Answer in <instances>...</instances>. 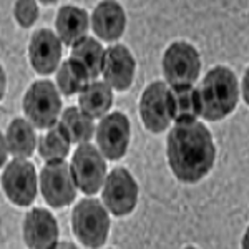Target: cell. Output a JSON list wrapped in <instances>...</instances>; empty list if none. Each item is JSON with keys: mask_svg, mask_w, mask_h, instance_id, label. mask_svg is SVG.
Listing matches in <instances>:
<instances>
[{"mask_svg": "<svg viewBox=\"0 0 249 249\" xmlns=\"http://www.w3.org/2000/svg\"><path fill=\"white\" fill-rule=\"evenodd\" d=\"M29 58L34 70L40 75H50L60 67L62 42L50 29H40L32 35Z\"/></svg>", "mask_w": 249, "mask_h": 249, "instance_id": "5bb4252c", "label": "cell"}, {"mask_svg": "<svg viewBox=\"0 0 249 249\" xmlns=\"http://www.w3.org/2000/svg\"><path fill=\"white\" fill-rule=\"evenodd\" d=\"M201 116L208 122H219L234 111L239 100V83L228 67L211 68L198 90Z\"/></svg>", "mask_w": 249, "mask_h": 249, "instance_id": "7a4b0ae2", "label": "cell"}, {"mask_svg": "<svg viewBox=\"0 0 249 249\" xmlns=\"http://www.w3.org/2000/svg\"><path fill=\"white\" fill-rule=\"evenodd\" d=\"M103 57H105V50H103L102 43L93 37L82 38L71 47V58L85 67L90 78H96L102 73Z\"/></svg>", "mask_w": 249, "mask_h": 249, "instance_id": "44dd1931", "label": "cell"}, {"mask_svg": "<svg viewBox=\"0 0 249 249\" xmlns=\"http://www.w3.org/2000/svg\"><path fill=\"white\" fill-rule=\"evenodd\" d=\"M14 15L20 27L29 29L38 18V5L34 0H18L14 5Z\"/></svg>", "mask_w": 249, "mask_h": 249, "instance_id": "cb8c5ba5", "label": "cell"}, {"mask_svg": "<svg viewBox=\"0 0 249 249\" xmlns=\"http://www.w3.org/2000/svg\"><path fill=\"white\" fill-rule=\"evenodd\" d=\"M136 62L124 45H111L105 50L102 75L110 88L118 91H126L135 78Z\"/></svg>", "mask_w": 249, "mask_h": 249, "instance_id": "7c38bea8", "label": "cell"}, {"mask_svg": "<svg viewBox=\"0 0 249 249\" xmlns=\"http://www.w3.org/2000/svg\"><path fill=\"white\" fill-rule=\"evenodd\" d=\"M168 90L166 83L153 82L150 83L140 98V115L142 122L151 133H161L171 123L170 107H168Z\"/></svg>", "mask_w": 249, "mask_h": 249, "instance_id": "8fae6325", "label": "cell"}, {"mask_svg": "<svg viewBox=\"0 0 249 249\" xmlns=\"http://www.w3.org/2000/svg\"><path fill=\"white\" fill-rule=\"evenodd\" d=\"M70 173L75 186L80 188L85 195H95L100 191L107 178L105 158L93 144H78L71 156Z\"/></svg>", "mask_w": 249, "mask_h": 249, "instance_id": "8992f818", "label": "cell"}, {"mask_svg": "<svg viewBox=\"0 0 249 249\" xmlns=\"http://www.w3.org/2000/svg\"><path fill=\"white\" fill-rule=\"evenodd\" d=\"M62 126L65 128L70 143L85 144L93 136V120L83 115L77 107H70L63 111L62 120H60Z\"/></svg>", "mask_w": 249, "mask_h": 249, "instance_id": "603a6c76", "label": "cell"}, {"mask_svg": "<svg viewBox=\"0 0 249 249\" xmlns=\"http://www.w3.org/2000/svg\"><path fill=\"white\" fill-rule=\"evenodd\" d=\"M40 191L52 208H63L75 201L77 186L65 160L47 161L40 173Z\"/></svg>", "mask_w": 249, "mask_h": 249, "instance_id": "52a82bcc", "label": "cell"}, {"mask_svg": "<svg viewBox=\"0 0 249 249\" xmlns=\"http://www.w3.org/2000/svg\"><path fill=\"white\" fill-rule=\"evenodd\" d=\"M58 223L50 211L34 208L23 219V241L30 249H53L58 243Z\"/></svg>", "mask_w": 249, "mask_h": 249, "instance_id": "4fadbf2b", "label": "cell"}, {"mask_svg": "<svg viewBox=\"0 0 249 249\" xmlns=\"http://www.w3.org/2000/svg\"><path fill=\"white\" fill-rule=\"evenodd\" d=\"M55 27H57V37L60 42L73 47L77 42L87 37V30L90 27L87 10L73 5H63L55 18Z\"/></svg>", "mask_w": 249, "mask_h": 249, "instance_id": "2e32d148", "label": "cell"}, {"mask_svg": "<svg viewBox=\"0 0 249 249\" xmlns=\"http://www.w3.org/2000/svg\"><path fill=\"white\" fill-rule=\"evenodd\" d=\"M103 203L115 216L133 213L138 203V184L126 168H115L103 183Z\"/></svg>", "mask_w": 249, "mask_h": 249, "instance_id": "9c48e42d", "label": "cell"}, {"mask_svg": "<svg viewBox=\"0 0 249 249\" xmlns=\"http://www.w3.org/2000/svg\"><path fill=\"white\" fill-rule=\"evenodd\" d=\"M7 142H5V138L2 136V133H0V168L5 164L7 161Z\"/></svg>", "mask_w": 249, "mask_h": 249, "instance_id": "d4e9b609", "label": "cell"}, {"mask_svg": "<svg viewBox=\"0 0 249 249\" xmlns=\"http://www.w3.org/2000/svg\"><path fill=\"white\" fill-rule=\"evenodd\" d=\"M5 90H7V75H5L3 67L0 65V100L5 96Z\"/></svg>", "mask_w": 249, "mask_h": 249, "instance_id": "484cf974", "label": "cell"}, {"mask_svg": "<svg viewBox=\"0 0 249 249\" xmlns=\"http://www.w3.org/2000/svg\"><path fill=\"white\" fill-rule=\"evenodd\" d=\"M201 70V58L191 43L175 42L163 55V73L171 87L193 85Z\"/></svg>", "mask_w": 249, "mask_h": 249, "instance_id": "5b68a950", "label": "cell"}, {"mask_svg": "<svg viewBox=\"0 0 249 249\" xmlns=\"http://www.w3.org/2000/svg\"><path fill=\"white\" fill-rule=\"evenodd\" d=\"M96 143L100 153L108 160L123 158L130 143V120L124 113L115 111L103 116L96 126Z\"/></svg>", "mask_w": 249, "mask_h": 249, "instance_id": "30bf717a", "label": "cell"}, {"mask_svg": "<svg viewBox=\"0 0 249 249\" xmlns=\"http://www.w3.org/2000/svg\"><path fill=\"white\" fill-rule=\"evenodd\" d=\"M22 107L30 124L37 128H52L57 123L62 110V98L50 80H38L25 91Z\"/></svg>", "mask_w": 249, "mask_h": 249, "instance_id": "277c9868", "label": "cell"}, {"mask_svg": "<svg viewBox=\"0 0 249 249\" xmlns=\"http://www.w3.org/2000/svg\"><path fill=\"white\" fill-rule=\"evenodd\" d=\"M38 153L47 161L53 160H63L70 151V138H68L65 128L62 123H55L43 136L38 140Z\"/></svg>", "mask_w": 249, "mask_h": 249, "instance_id": "7402d4cb", "label": "cell"}, {"mask_svg": "<svg viewBox=\"0 0 249 249\" xmlns=\"http://www.w3.org/2000/svg\"><path fill=\"white\" fill-rule=\"evenodd\" d=\"M71 228L83 246L98 249L110 232V218L98 199H82L71 213Z\"/></svg>", "mask_w": 249, "mask_h": 249, "instance_id": "3957f363", "label": "cell"}, {"mask_svg": "<svg viewBox=\"0 0 249 249\" xmlns=\"http://www.w3.org/2000/svg\"><path fill=\"white\" fill-rule=\"evenodd\" d=\"M53 249H78L73 243H57Z\"/></svg>", "mask_w": 249, "mask_h": 249, "instance_id": "4316f807", "label": "cell"}, {"mask_svg": "<svg viewBox=\"0 0 249 249\" xmlns=\"http://www.w3.org/2000/svg\"><path fill=\"white\" fill-rule=\"evenodd\" d=\"M7 150L17 158H29L37 146V136H35L34 126L27 120L17 118L7 128Z\"/></svg>", "mask_w": 249, "mask_h": 249, "instance_id": "d6986e66", "label": "cell"}, {"mask_svg": "<svg viewBox=\"0 0 249 249\" xmlns=\"http://www.w3.org/2000/svg\"><path fill=\"white\" fill-rule=\"evenodd\" d=\"M2 188L7 198L17 206H30L37 196V173L34 163L15 158L2 173Z\"/></svg>", "mask_w": 249, "mask_h": 249, "instance_id": "ba28073f", "label": "cell"}, {"mask_svg": "<svg viewBox=\"0 0 249 249\" xmlns=\"http://www.w3.org/2000/svg\"><path fill=\"white\" fill-rule=\"evenodd\" d=\"M91 27L98 38L105 42H115L123 35L126 27V15L120 3L100 2L91 15Z\"/></svg>", "mask_w": 249, "mask_h": 249, "instance_id": "9a60e30c", "label": "cell"}, {"mask_svg": "<svg viewBox=\"0 0 249 249\" xmlns=\"http://www.w3.org/2000/svg\"><path fill=\"white\" fill-rule=\"evenodd\" d=\"M88 83H90V75L80 62L70 57L63 63H60L57 71V85L65 96L82 93L88 87Z\"/></svg>", "mask_w": 249, "mask_h": 249, "instance_id": "ffe728a7", "label": "cell"}, {"mask_svg": "<svg viewBox=\"0 0 249 249\" xmlns=\"http://www.w3.org/2000/svg\"><path fill=\"white\" fill-rule=\"evenodd\" d=\"M184 249H196V248H193V246H188V248H184Z\"/></svg>", "mask_w": 249, "mask_h": 249, "instance_id": "f1b7e54d", "label": "cell"}, {"mask_svg": "<svg viewBox=\"0 0 249 249\" xmlns=\"http://www.w3.org/2000/svg\"><path fill=\"white\" fill-rule=\"evenodd\" d=\"M248 70L244 73V78H243V93H244V102H248Z\"/></svg>", "mask_w": 249, "mask_h": 249, "instance_id": "83f0119b", "label": "cell"}, {"mask_svg": "<svg viewBox=\"0 0 249 249\" xmlns=\"http://www.w3.org/2000/svg\"><path fill=\"white\" fill-rule=\"evenodd\" d=\"M166 153L173 175L183 183H196L211 171L216 148L206 124L195 120L173 126L166 138Z\"/></svg>", "mask_w": 249, "mask_h": 249, "instance_id": "6da1fadb", "label": "cell"}, {"mask_svg": "<svg viewBox=\"0 0 249 249\" xmlns=\"http://www.w3.org/2000/svg\"><path fill=\"white\" fill-rule=\"evenodd\" d=\"M168 107H170L171 122L176 123L195 122L201 116V102L199 93L193 85L171 87L168 90Z\"/></svg>", "mask_w": 249, "mask_h": 249, "instance_id": "e0dca14e", "label": "cell"}, {"mask_svg": "<svg viewBox=\"0 0 249 249\" xmlns=\"http://www.w3.org/2000/svg\"><path fill=\"white\" fill-rule=\"evenodd\" d=\"M80 111L88 118H102L113 105V93L105 82H91L78 96Z\"/></svg>", "mask_w": 249, "mask_h": 249, "instance_id": "ac0fdd59", "label": "cell"}]
</instances>
